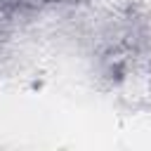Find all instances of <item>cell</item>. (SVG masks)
<instances>
[{"mask_svg": "<svg viewBox=\"0 0 151 151\" xmlns=\"http://www.w3.org/2000/svg\"><path fill=\"white\" fill-rule=\"evenodd\" d=\"M57 2H64V0H0V7L7 12H38Z\"/></svg>", "mask_w": 151, "mask_h": 151, "instance_id": "1", "label": "cell"}]
</instances>
